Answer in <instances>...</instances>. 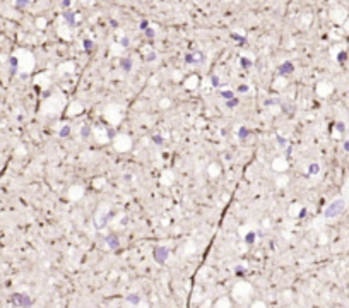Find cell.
<instances>
[{
	"instance_id": "6da1fadb",
	"label": "cell",
	"mask_w": 349,
	"mask_h": 308,
	"mask_svg": "<svg viewBox=\"0 0 349 308\" xmlns=\"http://www.w3.org/2000/svg\"><path fill=\"white\" fill-rule=\"evenodd\" d=\"M344 207H346V202H344V199H335L334 202H330V204L327 205V209L324 211V218H327V219L337 218L339 214H342Z\"/></svg>"
},
{
	"instance_id": "7a4b0ae2",
	"label": "cell",
	"mask_w": 349,
	"mask_h": 308,
	"mask_svg": "<svg viewBox=\"0 0 349 308\" xmlns=\"http://www.w3.org/2000/svg\"><path fill=\"white\" fill-rule=\"evenodd\" d=\"M10 300H12L14 305H17V307H21V308H31L33 307V298L28 296V294H24V293H14V294L10 296Z\"/></svg>"
},
{
	"instance_id": "3957f363",
	"label": "cell",
	"mask_w": 349,
	"mask_h": 308,
	"mask_svg": "<svg viewBox=\"0 0 349 308\" xmlns=\"http://www.w3.org/2000/svg\"><path fill=\"white\" fill-rule=\"evenodd\" d=\"M168 255H169V250L166 247H156L152 250V257H154V260L158 264H165L166 260H168Z\"/></svg>"
},
{
	"instance_id": "277c9868",
	"label": "cell",
	"mask_w": 349,
	"mask_h": 308,
	"mask_svg": "<svg viewBox=\"0 0 349 308\" xmlns=\"http://www.w3.org/2000/svg\"><path fill=\"white\" fill-rule=\"evenodd\" d=\"M277 72H279V75H289V74L294 72V65L289 62V60H286L284 63H281V65H279Z\"/></svg>"
},
{
	"instance_id": "5b68a950",
	"label": "cell",
	"mask_w": 349,
	"mask_h": 308,
	"mask_svg": "<svg viewBox=\"0 0 349 308\" xmlns=\"http://www.w3.org/2000/svg\"><path fill=\"white\" fill-rule=\"evenodd\" d=\"M105 241H106V245L110 247L111 250H116L118 247H120V238L116 235H108L105 236Z\"/></svg>"
},
{
	"instance_id": "8992f818",
	"label": "cell",
	"mask_w": 349,
	"mask_h": 308,
	"mask_svg": "<svg viewBox=\"0 0 349 308\" xmlns=\"http://www.w3.org/2000/svg\"><path fill=\"white\" fill-rule=\"evenodd\" d=\"M63 21H65L70 28H75V24H77V21H75V14H74L72 10H65V12H63Z\"/></svg>"
},
{
	"instance_id": "52a82bcc",
	"label": "cell",
	"mask_w": 349,
	"mask_h": 308,
	"mask_svg": "<svg viewBox=\"0 0 349 308\" xmlns=\"http://www.w3.org/2000/svg\"><path fill=\"white\" fill-rule=\"evenodd\" d=\"M120 69H122L123 72H130V70H132V60H130L129 57L120 58Z\"/></svg>"
},
{
	"instance_id": "ba28073f",
	"label": "cell",
	"mask_w": 349,
	"mask_h": 308,
	"mask_svg": "<svg viewBox=\"0 0 349 308\" xmlns=\"http://www.w3.org/2000/svg\"><path fill=\"white\" fill-rule=\"evenodd\" d=\"M250 134H252V132L248 130V127H240L238 128V137L241 139V141H246Z\"/></svg>"
},
{
	"instance_id": "9c48e42d",
	"label": "cell",
	"mask_w": 349,
	"mask_h": 308,
	"mask_svg": "<svg viewBox=\"0 0 349 308\" xmlns=\"http://www.w3.org/2000/svg\"><path fill=\"white\" fill-rule=\"evenodd\" d=\"M125 300L129 301L130 305H134V307H137V305L140 303V296H139V294H127Z\"/></svg>"
},
{
	"instance_id": "30bf717a",
	"label": "cell",
	"mask_w": 349,
	"mask_h": 308,
	"mask_svg": "<svg viewBox=\"0 0 349 308\" xmlns=\"http://www.w3.org/2000/svg\"><path fill=\"white\" fill-rule=\"evenodd\" d=\"M81 137H82L84 141H87V139L91 137V127H89V125H82V128H81Z\"/></svg>"
},
{
	"instance_id": "8fae6325",
	"label": "cell",
	"mask_w": 349,
	"mask_h": 308,
	"mask_svg": "<svg viewBox=\"0 0 349 308\" xmlns=\"http://www.w3.org/2000/svg\"><path fill=\"white\" fill-rule=\"evenodd\" d=\"M82 45H84V52H86L87 55H91L92 50H94V43H92L91 39H84V43H82Z\"/></svg>"
},
{
	"instance_id": "7c38bea8",
	"label": "cell",
	"mask_w": 349,
	"mask_h": 308,
	"mask_svg": "<svg viewBox=\"0 0 349 308\" xmlns=\"http://www.w3.org/2000/svg\"><path fill=\"white\" fill-rule=\"evenodd\" d=\"M255 240H257V233H253V231L246 233V236H245V243H246V245H253Z\"/></svg>"
},
{
	"instance_id": "4fadbf2b",
	"label": "cell",
	"mask_w": 349,
	"mask_h": 308,
	"mask_svg": "<svg viewBox=\"0 0 349 308\" xmlns=\"http://www.w3.org/2000/svg\"><path fill=\"white\" fill-rule=\"evenodd\" d=\"M320 173V164L318 163H312L308 166V175H318Z\"/></svg>"
},
{
	"instance_id": "5bb4252c",
	"label": "cell",
	"mask_w": 349,
	"mask_h": 308,
	"mask_svg": "<svg viewBox=\"0 0 349 308\" xmlns=\"http://www.w3.org/2000/svg\"><path fill=\"white\" fill-rule=\"evenodd\" d=\"M9 63H10V74H12V75H14V74L17 72V65H19L17 58H16V57H10V60H9Z\"/></svg>"
},
{
	"instance_id": "9a60e30c",
	"label": "cell",
	"mask_w": 349,
	"mask_h": 308,
	"mask_svg": "<svg viewBox=\"0 0 349 308\" xmlns=\"http://www.w3.org/2000/svg\"><path fill=\"white\" fill-rule=\"evenodd\" d=\"M229 38H231V39H235V41H238V43H241V45H245V43H246V38L241 36V34H238V33H231V34H229Z\"/></svg>"
},
{
	"instance_id": "2e32d148",
	"label": "cell",
	"mask_w": 349,
	"mask_h": 308,
	"mask_svg": "<svg viewBox=\"0 0 349 308\" xmlns=\"http://www.w3.org/2000/svg\"><path fill=\"white\" fill-rule=\"evenodd\" d=\"M240 65H241L243 69H250V67L253 65V62L248 60V58H245V57H241V58H240Z\"/></svg>"
},
{
	"instance_id": "e0dca14e",
	"label": "cell",
	"mask_w": 349,
	"mask_h": 308,
	"mask_svg": "<svg viewBox=\"0 0 349 308\" xmlns=\"http://www.w3.org/2000/svg\"><path fill=\"white\" fill-rule=\"evenodd\" d=\"M185 62H187V63H190V65H195V63H197L195 53H187V55H185Z\"/></svg>"
},
{
	"instance_id": "ac0fdd59",
	"label": "cell",
	"mask_w": 349,
	"mask_h": 308,
	"mask_svg": "<svg viewBox=\"0 0 349 308\" xmlns=\"http://www.w3.org/2000/svg\"><path fill=\"white\" fill-rule=\"evenodd\" d=\"M58 135H60V137H69V135H70V125H63V127L60 128Z\"/></svg>"
},
{
	"instance_id": "d6986e66",
	"label": "cell",
	"mask_w": 349,
	"mask_h": 308,
	"mask_svg": "<svg viewBox=\"0 0 349 308\" xmlns=\"http://www.w3.org/2000/svg\"><path fill=\"white\" fill-rule=\"evenodd\" d=\"M238 105H240V99H238V98H231V99H228V101H226V106H228V108H236Z\"/></svg>"
},
{
	"instance_id": "ffe728a7",
	"label": "cell",
	"mask_w": 349,
	"mask_h": 308,
	"mask_svg": "<svg viewBox=\"0 0 349 308\" xmlns=\"http://www.w3.org/2000/svg\"><path fill=\"white\" fill-rule=\"evenodd\" d=\"M144 34H146L147 39H154V36H156V31H154L152 28H147L146 31H144Z\"/></svg>"
},
{
	"instance_id": "44dd1931",
	"label": "cell",
	"mask_w": 349,
	"mask_h": 308,
	"mask_svg": "<svg viewBox=\"0 0 349 308\" xmlns=\"http://www.w3.org/2000/svg\"><path fill=\"white\" fill-rule=\"evenodd\" d=\"M211 84H212L214 88H221V86H222V84H221V79L218 75H212V77H211Z\"/></svg>"
},
{
	"instance_id": "7402d4cb",
	"label": "cell",
	"mask_w": 349,
	"mask_h": 308,
	"mask_svg": "<svg viewBox=\"0 0 349 308\" xmlns=\"http://www.w3.org/2000/svg\"><path fill=\"white\" fill-rule=\"evenodd\" d=\"M221 96H222V98H226V101H228V99L235 98V92H233V91H221Z\"/></svg>"
},
{
	"instance_id": "603a6c76",
	"label": "cell",
	"mask_w": 349,
	"mask_h": 308,
	"mask_svg": "<svg viewBox=\"0 0 349 308\" xmlns=\"http://www.w3.org/2000/svg\"><path fill=\"white\" fill-rule=\"evenodd\" d=\"M28 3H29V0H16L17 9H24V7H28Z\"/></svg>"
},
{
	"instance_id": "cb8c5ba5",
	"label": "cell",
	"mask_w": 349,
	"mask_h": 308,
	"mask_svg": "<svg viewBox=\"0 0 349 308\" xmlns=\"http://www.w3.org/2000/svg\"><path fill=\"white\" fill-rule=\"evenodd\" d=\"M152 142L156 145H163V137L161 135H152Z\"/></svg>"
},
{
	"instance_id": "d4e9b609",
	"label": "cell",
	"mask_w": 349,
	"mask_h": 308,
	"mask_svg": "<svg viewBox=\"0 0 349 308\" xmlns=\"http://www.w3.org/2000/svg\"><path fill=\"white\" fill-rule=\"evenodd\" d=\"M139 28H140L142 31H146L147 28H149V21H147V19H142V21L139 22Z\"/></svg>"
},
{
	"instance_id": "484cf974",
	"label": "cell",
	"mask_w": 349,
	"mask_h": 308,
	"mask_svg": "<svg viewBox=\"0 0 349 308\" xmlns=\"http://www.w3.org/2000/svg\"><path fill=\"white\" fill-rule=\"evenodd\" d=\"M120 45L123 46V48H127L130 45V39H129V36H123V38H120Z\"/></svg>"
},
{
	"instance_id": "4316f807",
	"label": "cell",
	"mask_w": 349,
	"mask_h": 308,
	"mask_svg": "<svg viewBox=\"0 0 349 308\" xmlns=\"http://www.w3.org/2000/svg\"><path fill=\"white\" fill-rule=\"evenodd\" d=\"M335 128H337V132H341V134L346 132V125H344L342 122H337V123H335Z\"/></svg>"
},
{
	"instance_id": "83f0119b",
	"label": "cell",
	"mask_w": 349,
	"mask_h": 308,
	"mask_svg": "<svg viewBox=\"0 0 349 308\" xmlns=\"http://www.w3.org/2000/svg\"><path fill=\"white\" fill-rule=\"evenodd\" d=\"M156 57H158V55H156V52H149V53L146 55V60H147V62H154V60H156Z\"/></svg>"
},
{
	"instance_id": "f1b7e54d",
	"label": "cell",
	"mask_w": 349,
	"mask_h": 308,
	"mask_svg": "<svg viewBox=\"0 0 349 308\" xmlns=\"http://www.w3.org/2000/svg\"><path fill=\"white\" fill-rule=\"evenodd\" d=\"M106 132H108V139H110V141H113V139H115V135H116V132H115L113 128H106Z\"/></svg>"
},
{
	"instance_id": "f546056e",
	"label": "cell",
	"mask_w": 349,
	"mask_h": 308,
	"mask_svg": "<svg viewBox=\"0 0 349 308\" xmlns=\"http://www.w3.org/2000/svg\"><path fill=\"white\" fill-rule=\"evenodd\" d=\"M248 89H250V88H248L246 84H241V86L238 88V91H240V92H248Z\"/></svg>"
},
{
	"instance_id": "4dcf8cb0",
	"label": "cell",
	"mask_w": 349,
	"mask_h": 308,
	"mask_svg": "<svg viewBox=\"0 0 349 308\" xmlns=\"http://www.w3.org/2000/svg\"><path fill=\"white\" fill-rule=\"evenodd\" d=\"M337 60H339V62H344V60H346V52H341V53L337 55Z\"/></svg>"
},
{
	"instance_id": "1f68e13d",
	"label": "cell",
	"mask_w": 349,
	"mask_h": 308,
	"mask_svg": "<svg viewBox=\"0 0 349 308\" xmlns=\"http://www.w3.org/2000/svg\"><path fill=\"white\" fill-rule=\"evenodd\" d=\"M110 26L111 28H118V21L116 19H110Z\"/></svg>"
},
{
	"instance_id": "d6a6232c",
	"label": "cell",
	"mask_w": 349,
	"mask_h": 308,
	"mask_svg": "<svg viewBox=\"0 0 349 308\" xmlns=\"http://www.w3.org/2000/svg\"><path fill=\"white\" fill-rule=\"evenodd\" d=\"M70 3H72L70 0H62V5H63V7H67V9L70 7Z\"/></svg>"
},
{
	"instance_id": "836d02e7",
	"label": "cell",
	"mask_w": 349,
	"mask_h": 308,
	"mask_svg": "<svg viewBox=\"0 0 349 308\" xmlns=\"http://www.w3.org/2000/svg\"><path fill=\"white\" fill-rule=\"evenodd\" d=\"M342 145H344V151H348V152H349V141H344V144H342Z\"/></svg>"
},
{
	"instance_id": "e575fe53",
	"label": "cell",
	"mask_w": 349,
	"mask_h": 308,
	"mask_svg": "<svg viewBox=\"0 0 349 308\" xmlns=\"http://www.w3.org/2000/svg\"><path fill=\"white\" fill-rule=\"evenodd\" d=\"M306 216V209H301V212H299V218H305Z\"/></svg>"
},
{
	"instance_id": "d590c367",
	"label": "cell",
	"mask_w": 349,
	"mask_h": 308,
	"mask_svg": "<svg viewBox=\"0 0 349 308\" xmlns=\"http://www.w3.org/2000/svg\"><path fill=\"white\" fill-rule=\"evenodd\" d=\"M241 272H245V269L243 267H236V274H241Z\"/></svg>"
},
{
	"instance_id": "8d00e7d4",
	"label": "cell",
	"mask_w": 349,
	"mask_h": 308,
	"mask_svg": "<svg viewBox=\"0 0 349 308\" xmlns=\"http://www.w3.org/2000/svg\"><path fill=\"white\" fill-rule=\"evenodd\" d=\"M277 141H279V144H281V145H286V141H284V139H281V137H279Z\"/></svg>"
},
{
	"instance_id": "74e56055",
	"label": "cell",
	"mask_w": 349,
	"mask_h": 308,
	"mask_svg": "<svg viewBox=\"0 0 349 308\" xmlns=\"http://www.w3.org/2000/svg\"><path fill=\"white\" fill-rule=\"evenodd\" d=\"M236 308H240V307H236Z\"/></svg>"
}]
</instances>
